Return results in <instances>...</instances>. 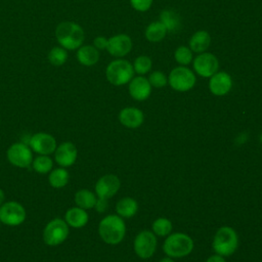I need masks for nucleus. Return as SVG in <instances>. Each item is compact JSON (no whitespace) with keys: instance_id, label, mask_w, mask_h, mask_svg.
I'll use <instances>...</instances> for the list:
<instances>
[{"instance_id":"1","label":"nucleus","mask_w":262,"mask_h":262,"mask_svg":"<svg viewBox=\"0 0 262 262\" xmlns=\"http://www.w3.org/2000/svg\"><path fill=\"white\" fill-rule=\"evenodd\" d=\"M55 38L62 48L66 50H77L83 45L85 33L82 27L71 20L59 23L55 28Z\"/></svg>"},{"instance_id":"2","label":"nucleus","mask_w":262,"mask_h":262,"mask_svg":"<svg viewBox=\"0 0 262 262\" xmlns=\"http://www.w3.org/2000/svg\"><path fill=\"white\" fill-rule=\"evenodd\" d=\"M98 233L101 239L107 245L120 244L126 233V225L119 215H107L98 224Z\"/></svg>"},{"instance_id":"3","label":"nucleus","mask_w":262,"mask_h":262,"mask_svg":"<svg viewBox=\"0 0 262 262\" xmlns=\"http://www.w3.org/2000/svg\"><path fill=\"white\" fill-rule=\"evenodd\" d=\"M237 247L238 236L232 227L222 226L216 231L212 242V248L216 254L227 257L232 255Z\"/></svg>"},{"instance_id":"4","label":"nucleus","mask_w":262,"mask_h":262,"mask_svg":"<svg viewBox=\"0 0 262 262\" xmlns=\"http://www.w3.org/2000/svg\"><path fill=\"white\" fill-rule=\"evenodd\" d=\"M193 250L192 238L182 232L170 233L163 245L164 253L171 258H182L189 255Z\"/></svg>"},{"instance_id":"5","label":"nucleus","mask_w":262,"mask_h":262,"mask_svg":"<svg viewBox=\"0 0 262 262\" xmlns=\"http://www.w3.org/2000/svg\"><path fill=\"white\" fill-rule=\"evenodd\" d=\"M134 76L133 66L130 61L118 58L111 61L105 69L106 80L114 86H123L131 81Z\"/></svg>"},{"instance_id":"6","label":"nucleus","mask_w":262,"mask_h":262,"mask_svg":"<svg viewBox=\"0 0 262 262\" xmlns=\"http://www.w3.org/2000/svg\"><path fill=\"white\" fill-rule=\"evenodd\" d=\"M64 219L54 218L50 220L43 229V241L47 246L55 247L62 244L69 236L70 229Z\"/></svg>"},{"instance_id":"7","label":"nucleus","mask_w":262,"mask_h":262,"mask_svg":"<svg viewBox=\"0 0 262 262\" xmlns=\"http://www.w3.org/2000/svg\"><path fill=\"white\" fill-rule=\"evenodd\" d=\"M195 82L196 78L194 73L184 66L174 68L168 76V83L170 87L178 92L189 91L193 88Z\"/></svg>"},{"instance_id":"8","label":"nucleus","mask_w":262,"mask_h":262,"mask_svg":"<svg viewBox=\"0 0 262 262\" xmlns=\"http://www.w3.org/2000/svg\"><path fill=\"white\" fill-rule=\"evenodd\" d=\"M26 209L15 201L3 203L0 206V222L8 226H18L26 220Z\"/></svg>"},{"instance_id":"9","label":"nucleus","mask_w":262,"mask_h":262,"mask_svg":"<svg viewBox=\"0 0 262 262\" xmlns=\"http://www.w3.org/2000/svg\"><path fill=\"white\" fill-rule=\"evenodd\" d=\"M7 161L18 168H28L33 162V150L24 142L12 143L6 151Z\"/></svg>"},{"instance_id":"10","label":"nucleus","mask_w":262,"mask_h":262,"mask_svg":"<svg viewBox=\"0 0 262 262\" xmlns=\"http://www.w3.org/2000/svg\"><path fill=\"white\" fill-rule=\"evenodd\" d=\"M192 68L199 76L203 78H210L218 72L219 60L213 53L205 51L193 57Z\"/></svg>"},{"instance_id":"11","label":"nucleus","mask_w":262,"mask_h":262,"mask_svg":"<svg viewBox=\"0 0 262 262\" xmlns=\"http://www.w3.org/2000/svg\"><path fill=\"white\" fill-rule=\"evenodd\" d=\"M135 254L141 259L150 258L157 249L156 234L150 230H142L137 233L133 244Z\"/></svg>"},{"instance_id":"12","label":"nucleus","mask_w":262,"mask_h":262,"mask_svg":"<svg viewBox=\"0 0 262 262\" xmlns=\"http://www.w3.org/2000/svg\"><path fill=\"white\" fill-rule=\"evenodd\" d=\"M29 146L38 155L49 156L54 152L57 143L55 138L46 132H38L33 134L29 140Z\"/></svg>"},{"instance_id":"13","label":"nucleus","mask_w":262,"mask_h":262,"mask_svg":"<svg viewBox=\"0 0 262 262\" xmlns=\"http://www.w3.org/2000/svg\"><path fill=\"white\" fill-rule=\"evenodd\" d=\"M120 179L114 174H106L101 176L95 183L94 190L97 198L108 200L114 196L120 189Z\"/></svg>"},{"instance_id":"14","label":"nucleus","mask_w":262,"mask_h":262,"mask_svg":"<svg viewBox=\"0 0 262 262\" xmlns=\"http://www.w3.org/2000/svg\"><path fill=\"white\" fill-rule=\"evenodd\" d=\"M53 154L55 163L59 167L67 168L75 164L78 157V149L73 142L64 141L56 146Z\"/></svg>"},{"instance_id":"15","label":"nucleus","mask_w":262,"mask_h":262,"mask_svg":"<svg viewBox=\"0 0 262 262\" xmlns=\"http://www.w3.org/2000/svg\"><path fill=\"white\" fill-rule=\"evenodd\" d=\"M132 39L126 34H118L107 39L106 51L115 57H123L132 49Z\"/></svg>"},{"instance_id":"16","label":"nucleus","mask_w":262,"mask_h":262,"mask_svg":"<svg viewBox=\"0 0 262 262\" xmlns=\"http://www.w3.org/2000/svg\"><path fill=\"white\" fill-rule=\"evenodd\" d=\"M232 88V78L226 72H217L209 80V90L216 96L227 94Z\"/></svg>"},{"instance_id":"17","label":"nucleus","mask_w":262,"mask_h":262,"mask_svg":"<svg viewBox=\"0 0 262 262\" xmlns=\"http://www.w3.org/2000/svg\"><path fill=\"white\" fill-rule=\"evenodd\" d=\"M130 96L137 100L143 101L147 99L151 93V85L149 84L147 78L143 76L133 77L129 82L128 86Z\"/></svg>"},{"instance_id":"18","label":"nucleus","mask_w":262,"mask_h":262,"mask_svg":"<svg viewBox=\"0 0 262 262\" xmlns=\"http://www.w3.org/2000/svg\"><path fill=\"white\" fill-rule=\"evenodd\" d=\"M144 120V115L141 110L133 106L124 107L119 113L120 123L127 128H138Z\"/></svg>"},{"instance_id":"19","label":"nucleus","mask_w":262,"mask_h":262,"mask_svg":"<svg viewBox=\"0 0 262 262\" xmlns=\"http://www.w3.org/2000/svg\"><path fill=\"white\" fill-rule=\"evenodd\" d=\"M89 220L88 213L86 210L80 207H72L68 209L64 214V221L68 223L70 227L73 228H82L84 227Z\"/></svg>"},{"instance_id":"20","label":"nucleus","mask_w":262,"mask_h":262,"mask_svg":"<svg viewBox=\"0 0 262 262\" xmlns=\"http://www.w3.org/2000/svg\"><path fill=\"white\" fill-rule=\"evenodd\" d=\"M99 50L93 45H82L77 49L76 57L80 64L84 67H92L99 60Z\"/></svg>"},{"instance_id":"21","label":"nucleus","mask_w":262,"mask_h":262,"mask_svg":"<svg viewBox=\"0 0 262 262\" xmlns=\"http://www.w3.org/2000/svg\"><path fill=\"white\" fill-rule=\"evenodd\" d=\"M188 44H189L188 47L192 52H195V53L205 52L211 44V36L205 30L196 31L190 37Z\"/></svg>"},{"instance_id":"22","label":"nucleus","mask_w":262,"mask_h":262,"mask_svg":"<svg viewBox=\"0 0 262 262\" xmlns=\"http://www.w3.org/2000/svg\"><path fill=\"white\" fill-rule=\"evenodd\" d=\"M138 210V204L133 198H123L116 205V212L122 218L133 217Z\"/></svg>"},{"instance_id":"23","label":"nucleus","mask_w":262,"mask_h":262,"mask_svg":"<svg viewBox=\"0 0 262 262\" xmlns=\"http://www.w3.org/2000/svg\"><path fill=\"white\" fill-rule=\"evenodd\" d=\"M167 32L168 31L165 28V26L160 20H157V21L150 23L146 27L145 32H144V36H145L147 41L152 42V43H157V42L162 41L166 37Z\"/></svg>"},{"instance_id":"24","label":"nucleus","mask_w":262,"mask_h":262,"mask_svg":"<svg viewBox=\"0 0 262 262\" xmlns=\"http://www.w3.org/2000/svg\"><path fill=\"white\" fill-rule=\"evenodd\" d=\"M74 200H75V203H76L77 207H80L84 210H88V209L94 208L97 196L91 190L83 188V189H79L75 193Z\"/></svg>"},{"instance_id":"25","label":"nucleus","mask_w":262,"mask_h":262,"mask_svg":"<svg viewBox=\"0 0 262 262\" xmlns=\"http://www.w3.org/2000/svg\"><path fill=\"white\" fill-rule=\"evenodd\" d=\"M69 179H70V174H69L68 170H66L62 167L52 169L49 172L48 182H49L50 186H52L53 188L64 187L68 184Z\"/></svg>"},{"instance_id":"26","label":"nucleus","mask_w":262,"mask_h":262,"mask_svg":"<svg viewBox=\"0 0 262 262\" xmlns=\"http://www.w3.org/2000/svg\"><path fill=\"white\" fill-rule=\"evenodd\" d=\"M160 21L170 32L176 31L180 27L179 14L172 9H164L160 14Z\"/></svg>"},{"instance_id":"27","label":"nucleus","mask_w":262,"mask_h":262,"mask_svg":"<svg viewBox=\"0 0 262 262\" xmlns=\"http://www.w3.org/2000/svg\"><path fill=\"white\" fill-rule=\"evenodd\" d=\"M68 50L61 46L52 47L47 55L48 61L54 67H61L68 60Z\"/></svg>"},{"instance_id":"28","label":"nucleus","mask_w":262,"mask_h":262,"mask_svg":"<svg viewBox=\"0 0 262 262\" xmlns=\"http://www.w3.org/2000/svg\"><path fill=\"white\" fill-rule=\"evenodd\" d=\"M33 169L39 174H47L53 168V161L49 156L39 155L32 162Z\"/></svg>"},{"instance_id":"29","label":"nucleus","mask_w":262,"mask_h":262,"mask_svg":"<svg viewBox=\"0 0 262 262\" xmlns=\"http://www.w3.org/2000/svg\"><path fill=\"white\" fill-rule=\"evenodd\" d=\"M133 70L138 76H143L151 70L152 61L149 56L147 55H139L133 61Z\"/></svg>"},{"instance_id":"30","label":"nucleus","mask_w":262,"mask_h":262,"mask_svg":"<svg viewBox=\"0 0 262 262\" xmlns=\"http://www.w3.org/2000/svg\"><path fill=\"white\" fill-rule=\"evenodd\" d=\"M152 232L158 236H167L172 231V223L169 219L165 217H160L156 219L151 225Z\"/></svg>"},{"instance_id":"31","label":"nucleus","mask_w":262,"mask_h":262,"mask_svg":"<svg viewBox=\"0 0 262 262\" xmlns=\"http://www.w3.org/2000/svg\"><path fill=\"white\" fill-rule=\"evenodd\" d=\"M192 51L187 46H179L175 52H174V58L177 63L180 66H188L190 62H192L193 55Z\"/></svg>"},{"instance_id":"32","label":"nucleus","mask_w":262,"mask_h":262,"mask_svg":"<svg viewBox=\"0 0 262 262\" xmlns=\"http://www.w3.org/2000/svg\"><path fill=\"white\" fill-rule=\"evenodd\" d=\"M151 87L162 88L168 84V77L161 71H154L149 74L147 78Z\"/></svg>"},{"instance_id":"33","label":"nucleus","mask_w":262,"mask_h":262,"mask_svg":"<svg viewBox=\"0 0 262 262\" xmlns=\"http://www.w3.org/2000/svg\"><path fill=\"white\" fill-rule=\"evenodd\" d=\"M130 4L136 11L145 12L151 7L152 0H130Z\"/></svg>"},{"instance_id":"34","label":"nucleus","mask_w":262,"mask_h":262,"mask_svg":"<svg viewBox=\"0 0 262 262\" xmlns=\"http://www.w3.org/2000/svg\"><path fill=\"white\" fill-rule=\"evenodd\" d=\"M93 46L97 50H106L107 47V38L103 36H97L93 40Z\"/></svg>"},{"instance_id":"35","label":"nucleus","mask_w":262,"mask_h":262,"mask_svg":"<svg viewBox=\"0 0 262 262\" xmlns=\"http://www.w3.org/2000/svg\"><path fill=\"white\" fill-rule=\"evenodd\" d=\"M94 208H95V210H96L97 212H99V213L104 212V211L106 210V208H107V200L97 198Z\"/></svg>"},{"instance_id":"36","label":"nucleus","mask_w":262,"mask_h":262,"mask_svg":"<svg viewBox=\"0 0 262 262\" xmlns=\"http://www.w3.org/2000/svg\"><path fill=\"white\" fill-rule=\"evenodd\" d=\"M206 262H226V261H225V258L223 256L215 254V255H212L211 257H209L206 260Z\"/></svg>"},{"instance_id":"37","label":"nucleus","mask_w":262,"mask_h":262,"mask_svg":"<svg viewBox=\"0 0 262 262\" xmlns=\"http://www.w3.org/2000/svg\"><path fill=\"white\" fill-rule=\"evenodd\" d=\"M4 200H5V194H4V191L0 188V206L4 203Z\"/></svg>"},{"instance_id":"38","label":"nucleus","mask_w":262,"mask_h":262,"mask_svg":"<svg viewBox=\"0 0 262 262\" xmlns=\"http://www.w3.org/2000/svg\"><path fill=\"white\" fill-rule=\"evenodd\" d=\"M160 262H175V261H174V260H173L171 257H168V256H167V257L163 258V259H162Z\"/></svg>"},{"instance_id":"39","label":"nucleus","mask_w":262,"mask_h":262,"mask_svg":"<svg viewBox=\"0 0 262 262\" xmlns=\"http://www.w3.org/2000/svg\"><path fill=\"white\" fill-rule=\"evenodd\" d=\"M0 223H1V222H0Z\"/></svg>"}]
</instances>
